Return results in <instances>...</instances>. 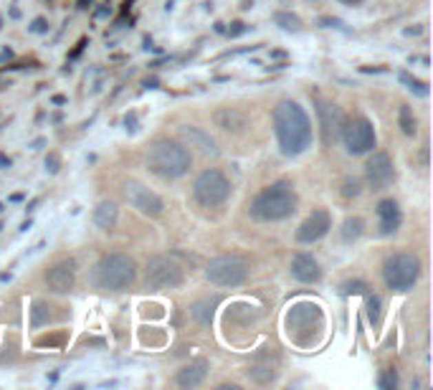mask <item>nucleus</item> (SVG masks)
Listing matches in <instances>:
<instances>
[{
  "label": "nucleus",
  "mask_w": 433,
  "mask_h": 390,
  "mask_svg": "<svg viewBox=\"0 0 433 390\" xmlns=\"http://www.w3.org/2000/svg\"><path fill=\"white\" fill-rule=\"evenodd\" d=\"M271 119H274V134L282 155L297 157L312 145V122L297 102L292 99L279 102L274 107Z\"/></svg>",
  "instance_id": "obj_1"
},
{
  "label": "nucleus",
  "mask_w": 433,
  "mask_h": 390,
  "mask_svg": "<svg viewBox=\"0 0 433 390\" xmlns=\"http://www.w3.org/2000/svg\"><path fill=\"white\" fill-rule=\"evenodd\" d=\"M297 203H299V198L294 193V187L289 183H271L261 190L256 198L251 201V213L253 220H261V223H274V220H284L294 216L297 211Z\"/></svg>",
  "instance_id": "obj_2"
},
{
  "label": "nucleus",
  "mask_w": 433,
  "mask_h": 390,
  "mask_svg": "<svg viewBox=\"0 0 433 390\" xmlns=\"http://www.w3.org/2000/svg\"><path fill=\"white\" fill-rule=\"evenodd\" d=\"M137 279V264L127 254H104L89 271V284L102 291H125Z\"/></svg>",
  "instance_id": "obj_3"
},
{
  "label": "nucleus",
  "mask_w": 433,
  "mask_h": 390,
  "mask_svg": "<svg viewBox=\"0 0 433 390\" xmlns=\"http://www.w3.org/2000/svg\"><path fill=\"white\" fill-rule=\"evenodd\" d=\"M193 157L180 142L158 140L147 152V167L162 180H178L190 170Z\"/></svg>",
  "instance_id": "obj_4"
},
{
  "label": "nucleus",
  "mask_w": 433,
  "mask_h": 390,
  "mask_svg": "<svg viewBox=\"0 0 433 390\" xmlns=\"http://www.w3.org/2000/svg\"><path fill=\"white\" fill-rule=\"evenodd\" d=\"M322 329H324V314L319 309V305H315V302H299L286 314V332L302 347L315 345L322 337Z\"/></svg>",
  "instance_id": "obj_5"
},
{
  "label": "nucleus",
  "mask_w": 433,
  "mask_h": 390,
  "mask_svg": "<svg viewBox=\"0 0 433 390\" xmlns=\"http://www.w3.org/2000/svg\"><path fill=\"white\" fill-rule=\"evenodd\" d=\"M383 276L393 291H408L416 287L418 276H421V258L416 254H408V251L393 254L383 264Z\"/></svg>",
  "instance_id": "obj_6"
},
{
  "label": "nucleus",
  "mask_w": 433,
  "mask_h": 390,
  "mask_svg": "<svg viewBox=\"0 0 433 390\" xmlns=\"http://www.w3.org/2000/svg\"><path fill=\"white\" fill-rule=\"evenodd\" d=\"M193 198L203 208H218L231 198V183L221 170H203L193 183Z\"/></svg>",
  "instance_id": "obj_7"
},
{
  "label": "nucleus",
  "mask_w": 433,
  "mask_h": 390,
  "mask_svg": "<svg viewBox=\"0 0 433 390\" xmlns=\"http://www.w3.org/2000/svg\"><path fill=\"white\" fill-rule=\"evenodd\" d=\"M249 264L241 256H218L205 264V279L215 287H241L249 279Z\"/></svg>",
  "instance_id": "obj_8"
},
{
  "label": "nucleus",
  "mask_w": 433,
  "mask_h": 390,
  "mask_svg": "<svg viewBox=\"0 0 433 390\" xmlns=\"http://www.w3.org/2000/svg\"><path fill=\"white\" fill-rule=\"evenodd\" d=\"M185 281V274H182V266L170 256H152L145 266V284L155 291H162V289H178L182 287Z\"/></svg>",
  "instance_id": "obj_9"
},
{
  "label": "nucleus",
  "mask_w": 433,
  "mask_h": 390,
  "mask_svg": "<svg viewBox=\"0 0 433 390\" xmlns=\"http://www.w3.org/2000/svg\"><path fill=\"white\" fill-rule=\"evenodd\" d=\"M339 140L345 142V147L350 155H368L375 150V127H372L370 119L365 117H352L347 119L345 125H342V134H339Z\"/></svg>",
  "instance_id": "obj_10"
},
{
  "label": "nucleus",
  "mask_w": 433,
  "mask_h": 390,
  "mask_svg": "<svg viewBox=\"0 0 433 390\" xmlns=\"http://www.w3.org/2000/svg\"><path fill=\"white\" fill-rule=\"evenodd\" d=\"M125 198L129 201L132 208L142 213V216H150V218H158L160 213L165 211V203H162V198H160L155 190L140 183V180H129L125 183Z\"/></svg>",
  "instance_id": "obj_11"
},
{
  "label": "nucleus",
  "mask_w": 433,
  "mask_h": 390,
  "mask_svg": "<svg viewBox=\"0 0 433 390\" xmlns=\"http://www.w3.org/2000/svg\"><path fill=\"white\" fill-rule=\"evenodd\" d=\"M317 119H319V132H322V142L330 147L339 140L342 134V125H345V117H342V110H339L335 102H327V99H317L315 104Z\"/></svg>",
  "instance_id": "obj_12"
},
{
  "label": "nucleus",
  "mask_w": 433,
  "mask_h": 390,
  "mask_svg": "<svg viewBox=\"0 0 433 390\" xmlns=\"http://www.w3.org/2000/svg\"><path fill=\"white\" fill-rule=\"evenodd\" d=\"M279 367H282V360L279 355L271 350H261L256 352L246 367V375H249V380L256 382V385H271L276 382L279 378Z\"/></svg>",
  "instance_id": "obj_13"
},
{
  "label": "nucleus",
  "mask_w": 433,
  "mask_h": 390,
  "mask_svg": "<svg viewBox=\"0 0 433 390\" xmlns=\"http://www.w3.org/2000/svg\"><path fill=\"white\" fill-rule=\"evenodd\" d=\"M365 180L372 190H386L395 180V167L393 160L388 152H372L365 163Z\"/></svg>",
  "instance_id": "obj_14"
},
{
  "label": "nucleus",
  "mask_w": 433,
  "mask_h": 390,
  "mask_svg": "<svg viewBox=\"0 0 433 390\" xmlns=\"http://www.w3.org/2000/svg\"><path fill=\"white\" fill-rule=\"evenodd\" d=\"M330 228H332V213L324 211V208H317V211H312L307 218L299 223V228H297V241L315 243L330 234Z\"/></svg>",
  "instance_id": "obj_15"
},
{
  "label": "nucleus",
  "mask_w": 433,
  "mask_h": 390,
  "mask_svg": "<svg viewBox=\"0 0 433 390\" xmlns=\"http://www.w3.org/2000/svg\"><path fill=\"white\" fill-rule=\"evenodd\" d=\"M46 284L54 294H69L74 284H76V261L74 258L56 261L46 274Z\"/></svg>",
  "instance_id": "obj_16"
},
{
  "label": "nucleus",
  "mask_w": 433,
  "mask_h": 390,
  "mask_svg": "<svg viewBox=\"0 0 433 390\" xmlns=\"http://www.w3.org/2000/svg\"><path fill=\"white\" fill-rule=\"evenodd\" d=\"M292 276L302 284H317V281L322 279V269H319V261H317L312 254H294L292 258Z\"/></svg>",
  "instance_id": "obj_17"
},
{
  "label": "nucleus",
  "mask_w": 433,
  "mask_h": 390,
  "mask_svg": "<svg viewBox=\"0 0 433 390\" xmlns=\"http://www.w3.org/2000/svg\"><path fill=\"white\" fill-rule=\"evenodd\" d=\"M213 122H215V127H221L223 132H231V134H241L246 132V127H249V117H246L241 110H236V107H221V110H215L213 112Z\"/></svg>",
  "instance_id": "obj_18"
},
{
  "label": "nucleus",
  "mask_w": 433,
  "mask_h": 390,
  "mask_svg": "<svg viewBox=\"0 0 433 390\" xmlns=\"http://www.w3.org/2000/svg\"><path fill=\"white\" fill-rule=\"evenodd\" d=\"M180 134L182 140L188 142L190 147H198L203 155H218V145H215V140H213L211 134L205 132V130H200V127H193V125H182L180 127Z\"/></svg>",
  "instance_id": "obj_19"
},
{
  "label": "nucleus",
  "mask_w": 433,
  "mask_h": 390,
  "mask_svg": "<svg viewBox=\"0 0 433 390\" xmlns=\"http://www.w3.org/2000/svg\"><path fill=\"white\" fill-rule=\"evenodd\" d=\"M205 378H208V360H193L190 365L178 370L175 382L180 388H198V385H203Z\"/></svg>",
  "instance_id": "obj_20"
},
{
  "label": "nucleus",
  "mask_w": 433,
  "mask_h": 390,
  "mask_svg": "<svg viewBox=\"0 0 433 390\" xmlns=\"http://www.w3.org/2000/svg\"><path fill=\"white\" fill-rule=\"evenodd\" d=\"M378 216H380V234L383 236H390L395 234L398 228H401V208L395 203L393 198H386V201H380L378 203Z\"/></svg>",
  "instance_id": "obj_21"
},
{
  "label": "nucleus",
  "mask_w": 433,
  "mask_h": 390,
  "mask_svg": "<svg viewBox=\"0 0 433 390\" xmlns=\"http://www.w3.org/2000/svg\"><path fill=\"white\" fill-rule=\"evenodd\" d=\"M117 220H119V211L112 201H102V203L94 208L96 228H102V231H112V228L117 226Z\"/></svg>",
  "instance_id": "obj_22"
},
{
  "label": "nucleus",
  "mask_w": 433,
  "mask_h": 390,
  "mask_svg": "<svg viewBox=\"0 0 433 390\" xmlns=\"http://www.w3.org/2000/svg\"><path fill=\"white\" fill-rule=\"evenodd\" d=\"M215 299H203V302H196V305L190 307V317L200 325V327H208L213 322V317H215Z\"/></svg>",
  "instance_id": "obj_23"
},
{
  "label": "nucleus",
  "mask_w": 433,
  "mask_h": 390,
  "mask_svg": "<svg viewBox=\"0 0 433 390\" xmlns=\"http://www.w3.org/2000/svg\"><path fill=\"white\" fill-rule=\"evenodd\" d=\"M363 231H365V220L360 216H350V218H345L342 228H339V238L345 243H352L363 236Z\"/></svg>",
  "instance_id": "obj_24"
},
{
  "label": "nucleus",
  "mask_w": 433,
  "mask_h": 390,
  "mask_svg": "<svg viewBox=\"0 0 433 390\" xmlns=\"http://www.w3.org/2000/svg\"><path fill=\"white\" fill-rule=\"evenodd\" d=\"M274 23L279 25V28H284V31H289V33H299L302 31V18L297 16V13H289V10H276Z\"/></svg>",
  "instance_id": "obj_25"
},
{
  "label": "nucleus",
  "mask_w": 433,
  "mask_h": 390,
  "mask_svg": "<svg viewBox=\"0 0 433 390\" xmlns=\"http://www.w3.org/2000/svg\"><path fill=\"white\" fill-rule=\"evenodd\" d=\"M51 320H54L51 307H48L46 302H33V307H31V327L39 329V327H43V325H48Z\"/></svg>",
  "instance_id": "obj_26"
},
{
  "label": "nucleus",
  "mask_w": 433,
  "mask_h": 390,
  "mask_svg": "<svg viewBox=\"0 0 433 390\" xmlns=\"http://www.w3.org/2000/svg\"><path fill=\"white\" fill-rule=\"evenodd\" d=\"M398 125H401L403 134H408V137H413V134L418 132L416 114H413V110H410L408 104H403L401 110H398Z\"/></svg>",
  "instance_id": "obj_27"
},
{
  "label": "nucleus",
  "mask_w": 433,
  "mask_h": 390,
  "mask_svg": "<svg viewBox=\"0 0 433 390\" xmlns=\"http://www.w3.org/2000/svg\"><path fill=\"white\" fill-rule=\"evenodd\" d=\"M401 81L405 86H408L410 92L416 94V96H428V94H431V89H428V84H425V81H421V79H416V76H410V74H405V71H403L401 74Z\"/></svg>",
  "instance_id": "obj_28"
},
{
  "label": "nucleus",
  "mask_w": 433,
  "mask_h": 390,
  "mask_svg": "<svg viewBox=\"0 0 433 390\" xmlns=\"http://www.w3.org/2000/svg\"><path fill=\"white\" fill-rule=\"evenodd\" d=\"M368 320L372 322V325H380V317H383V302H380V297H368Z\"/></svg>",
  "instance_id": "obj_29"
},
{
  "label": "nucleus",
  "mask_w": 433,
  "mask_h": 390,
  "mask_svg": "<svg viewBox=\"0 0 433 390\" xmlns=\"http://www.w3.org/2000/svg\"><path fill=\"white\" fill-rule=\"evenodd\" d=\"M339 291H342L345 297H350V294H365V291H368V284H365L363 279H350L339 287Z\"/></svg>",
  "instance_id": "obj_30"
},
{
  "label": "nucleus",
  "mask_w": 433,
  "mask_h": 390,
  "mask_svg": "<svg viewBox=\"0 0 433 390\" xmlns=\"http://www.w3.org/2000/svg\"><path fill=\"white\" fill-rule=\"evenodd\" d=\"M378 385L383 390H395V388H398V375H395V370H390V367H388V370H383V373H380V378H378Z\"/></svg>",
  "instance_id": "obj_31"
},
{
  "label": "nucleus",
  "mask_w": 433,
  "mask_h": 390,
  "mask_svg": "<svg viewBox=\"0 0 433 390\" xmlns=\"http://www.w3.org/2000/svg\"><path fill=\"white\" fill-rule=\"evenodd\" d=\"M342 195H347V198L360 195V180H357V178H347L345 180V187H342Z\"/></svg>",
  "instance_id": "obj_32"
},
{
  "label": "nucleus",
  "mask_w": 433,
  "mask_h": 390,
  "mask_svg": "<svg viewBox=\"0 0 433 390\" xmlns=\"http://www.w3.org/2000/svg\"><path fill=\"white\" fill-rule=\"evenodd\" d=\"M319 25H322V28H335V31H345V33H347L345 23H342V21H339V18L322 16V18H319Z\"/></svg>",
  "instance_id": "obj_33"
},
{
  "label": "nucleus",
  "mask_w": 433,
  "mask_h": 390,
  "mask_svg": "<svg viewBox=\"0 0 433 390\" xmlns=\"http://www.w3.org/2000/svg\"><path fill=\"white\" fill-rule=\"evenodd\" d=\"M59 170H61V157H59V152H48L46 155V172L56 175Z\"/></svg>",
  "instance_id": "obj_34"
},
{
  "label": "nucleus",
  "mask_w": 433,
  "mask_h": 390,
  "mask_svg": "<svg viewBox=\"0 0 433 390\" xmlns=\"http://www.w3.org/2000/svg\"><path fill=\"white\" fill-rule=\"evenodd\" d=\"M246 31H249V25L241 23V21H233V23L226 28V36H229V39H236V36H241V33H246Z\"/></svg>",
  "instance_id": "obj_35"
},
{
  "label": "nucleus",
  "mask_w": 433,
  "mask_h": 390,
  "mask_svg": "<svg viewBox=\"0 0 433 390\" xmlns=\"http://www.w3.org/2000/svg\"><path fill=\"white\" fill-rule=\"evenodd\" d=\"M28 31H33V33H48V21H46V18H36V21L28 25Z\"/></svg>",
  "instance_id": "obj_36"
},
{
  "label": "nucleus",
  "mask_w": 433,
  "mask_h": 390,
  "mask_svg": "<svg viewBox=\"0 0 433 390\" xmlns=\"http://www.w3.org/2000/svg\"><path fill=\"white\" fill-rule=\"evenodd\" d=\"M125 125H127V132H137V114H134V112H129L125 117Z\"/></svg>",
  "instance_id": "obj_37"
},
{
  "label": "nucleus",
  "mask_w": 433,
  "mask_h": 390,
  "mask_svg": "<svg viewBox=\"0 0 433 390\" xmlns=\"http://www.w3.org/2000/svg\"><path fill=\"white\" fill-rule=\"evenodd\" d=\"M16 59V54H13V48H0V63H6V61H13Z\"/></svg>",
  "instance_id": "obj_38"
},
{
  "label": "nucleus",
  "mask_w": 433,
  "mask_h": 390,
  "mask_svg": "<svg viewBox=\"0 0 433 390\" xmlns=\"http://www.w3.org/2000/svg\"><path fill=\"white\" fill-rule=\"evenodd\" d=\"M84 46H87V39H81L79 43H76V48H74V51H71V59H76V56H79L81 51H84Z\"/></svg>",
  "instance_id": "obj_39"
},
{
  "label": "nucleus",
  "mask_w": 433,
  "mask_h": 390,
  "mask_svg": "<svg viewBox=\"0 0 433 390\" xmlns=\"http://www.w3.org/2000/svg\"><path fill=\"white\" fill-rule=\"evenodd\" d=\"M10 165H13V163H10V157H8V155H3V152H0V170H8Z\"/></svg>",
  "instance_id": "obj_40"
},
{
  "label": "nucleus",
  "mask_w": 433,
  "mask_h": 390,
  "mask_svg": "<svg viewBox=\"0 0 433 390\" xmlns=\"http://www.w3.org/2000/svg\"><path fill=\"white\" fill-rule=\"evenodd\" d=\"M112 8H109V3H102V8L96 10V16H109Z\"/></svg>",
  "instance_id": "obj_41"
},
{
  "label": "nucleus",
  "mask_w": 433,
  "mask_h": 390,
  "mask_svg": "<svg viewBox=\"0 0 433 390\" xmlns=\"http://www.w3.org/2000/svg\"><path fill=\"white\" fill-rule=\"evenodd\" d=\"M43 145H46V140H43V137H39V140L31 142V150H43Z\"/></svg>",
  "instance_id": "obj_42"
},
{
  "label": "nucleus",
  "mask_w": 433,
  "mask_h": 390,
  "mask_svg": "<svg viewBox=\"0 0 433 390\" xmlns=\"http://www.w3.org/2000/svg\"><path fill=\"white\" fill-rule=\"evenodd\" d=\"M421 163H423V167H428V147L421 150Z\"/></svg>",
  "instance_id": "obj_43"
},
{
  "label": "nucleus",
  "mask_w": 433,
  "mask_h": 390,
  "mask_svg": "<svg viewBox=\"0 0 433 390\" xmlns=\"http://www.w3.org/2000/svg\"><path fill=\"white\" fill-rule=\"evenodd\" d=\"M145 86H147V89H158V79H147V81H145Z\"/></svg>",
  "instance_id": "obj_44"
},
{
  "label": "nucleus",
  "mask_w": 433,
  "mask_h": 390,
  "mask_svg": "<svg viewBox=\"0 0 433 390\" xmlns=\"http://www.w3.org/2000/svg\"><path fill=\"white\" fill-rule=\"evenodd\" d=\"M54 104H66V96H61V94H56V96H54Z\"/></svg>",
  "instance_id": "obj_45"
},
{
  "label": "nucleus",
  "mask_w": 433,
  "mask_h": 390,
  "mask_svg": "<svg viewBox=\"0 0 433 390\" xmlns=\"http://www.w3.org/2000/svg\"><path fill=\"white\" fill-rule=\"evenodd\" d=\"M10 201H13V203H18V201H23V193H13V195H10Z\"/></svg>",
  "instance_id": "obj_46"
},
{
  "label": "nucleus",
  "mask_w": 433,
  "mask_h": 390,
  "mask_svg": "<svg viewBox=\"0 0 433 390\" xmlns=\"http://www.w3.org/2000/svg\"><path fill=\"white\" fill-rule=\"evenodd\" d=\"M215 33H226V23H215Z\"/></svg>",
  "instance_id": "obj_47"
},
{
  "label": "nucleus",
  "mask_w": 433,
  "mask_h": 390,
  "mask_svg": "<svg viewBox=\"0 0 433 390\" xmlns=\"http://www.w3.org/2000/svg\"><path fill=\"white\" fill-rule=\"evenodd\" d=\"M92 6V0H79V8H89Z\"/></svg>",
  "instance_id": "obj_48"
},
{
  "label": "nucleus",
  "mask_w": 433,
  "mask_h": 390,
  "mask_svg": "<svg viewBox=\"0 0 433 390\" xmlns=\"http://www.w3.org/2000/svg\"><path fill=\"white\" fill-rule=\"evenodd\" d=\"M10 18H21V10H18V8H10Z\"/></svg>",
  "instance_id": "obj_49"
},
{
  "label": "nucleus",
  "mask_w": 433,
  "mask_h": 390,
  "mask_svg": "<svg viewBox=\"0 0 433 390\" xmlns=\"http://www.w3.org/2000/svg\"><path fill=\"white\" fill-rule=\"evenodd\" d=\"M342 3H347V6H360L363 0H342Z\"/></svg>",
  "instance_id": "obj_50"
},
{
  "label": "nucleus",
  "mask_w": 433,
  "mask_h": 390,
  "mask_svg": "<svg viewBox=\"0 0 433 390\" xmlns=\"http://www.w3.org/2000/svg\"><path fill=\"white\" fill-rule=\"evenodd\" d=\"M405 33H408V36H418V33H421V28H408Z\"/></svg>",
  "instance_id": "obj_51"
},
{
  "label": "nucleus",
  "mask_w": 433,
  "mask_h": 390,
  "mask_svg": "<svg viewBox=\"0 0 433 390\" xmlns=\"http://www.w3.org/2000/svg\"><path fill=\"white\" fill-rule=\"evenodd\" d=\"M3 211H6V208H3V203H0V213H3Z\"/></svg>",
  "instance_id": "obj_52"
},
{
  "label": "nucleus",
  "mask_w": 433,
  "mask_h": 390,
  "mask_svg": "<svg viewBox=\"0 0 433 390\" xmlns=\"http://www.w3.org/2000/svg\"><path fill=\"white\" fill-rule=\"evenodd\" d=\"M0 28H3V18H0Z\"/></svg>",
  "instance_id": "obj_53"
}]
</instances>
